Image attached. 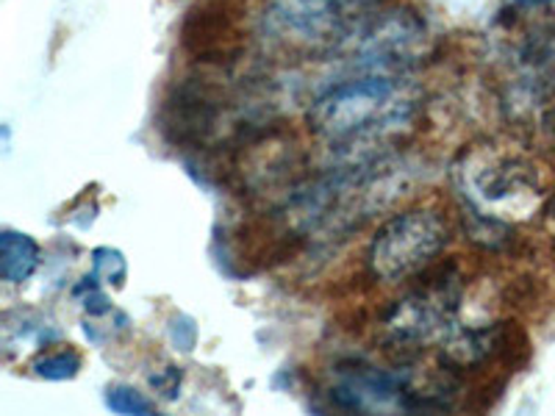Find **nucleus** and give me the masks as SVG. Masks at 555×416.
<instances>
[{"label":"nucleus","instance_id":"5","mask_svg":"<svg viewBox=\"0 0 555 416\" xmlns=\"http://www.w3.org/2000/svg\"><path fill=\"white\" fill-rule=\"evenodd\" d=\"M228 101L211 78L186 76L167 89L158 108V131L178 151H206L217 139Z\"/></svg>","mask_w":555,"mask_h":416},{"label":"nucleus","instance_id":"16","mask_svg":"<svg viewBox=\"0 0 555 416\" xmlns=\"http://www.w3.org/2000/svg\"><path fill=\"white\" fill-rule=\"evenodd\" d=\"M519 6H542V3H550V0H514Z\"/></svg>","mask_w":555,"mask_h":416},{"label":"nucleus","instance_id":"4","mask_svg":"<svg viewBox=\"0 0 555 416\" xmlns=\"http://www.w3.org/2000/svg\"><path fill=\"white\" fill-rule=\"evenodd\" d=\"M425 53V23L409 9H378L345 34L331 56L350 62L356 76L398 73L405 76Z\"/></svg>","mask_w":555,"mask_h":416},{"label":"nucleus","instance_id":"10","mask_svg":"<svg viewBox=\"0 0 555 416\" xmlns=\"http://www.w3.org/2000/svg\"><path fill=\"white\" fill-rule=\"evenodd\" d=\"M92 259H95V275L101 284L114 286V289H120L126 284L128 277V264L122 259L120 250H112V247H98L92 252Z\"/></svg>","mask_w":555,"mask_h":416},{"label":"nucleus","instance_id":"8","mask_svg":"<svg viewBox=\"0 0 555 416\" xmlns=\"http://www.w3.org/2000/svg\"><path fill=\"white\" fill-rule=\"evenodd\" d=\"M83 359L76 347H62V350H53V353H42L39 359H34L31 373L42 380H73L78 373H81Z\"/></svg>","mask_w":555,"mask_h":416},{"label":"nucleus","instance_id":"12","mask_svg":"<svg viewBox=\"0 0 555 416\" xmlns=\"http://www.w3.org/2000/svg\"><path fill=\"white\" fill-rule=\"evenodd\" d=\"M331 6L336 9L339 14H345L350 23H359L361 17H366V14L378 12V9L389 6L391 0H328Z\"/></svg>","mask_w":555,"mask_h":416},{"label":"nucleus","instance_id":"9","mask_svg":"<svg viewBox=\"0 0 555 416\" xmlns=\"http://www.w3.org/2000/svg\"><path fill=\"white\" fill-rule=\"evenodd\" d=\"M106 405L114 414H137V416H151L156 414V403L147 400L142 391L131 389V386H112L106 391Z\"/></svg>","mask_w":555,"mask_h":416},{"label":"nucleus","instance_id":"7","mask_svg":"<svg viewBox=\"0 0 555 416\" xmlns=\"http://www.w3.org/2000/svg\"><path fill=\"white\" fill-rule=\"evenodd\" d=\"M39 261H42V250L34 236L20 234V231L0 234V277L7 284H26L39 270Z\"/></svg>","mask_w":555,"mask_h":416},{"label":"nucleus","instance_id":"6","mask_svg":"<svg viewBox=\"0 0 555 416\" xmlns=\"http://www.w3.org/2000/svg\"><path fill=\"white\" fill-rule=\"evenodd\" d=\"M183 51L201 64L231 62L242 51L231 0H201L186 12L181 28Z\"/></svg>","mask_w":555,"mask_h":416},{"label":"nucleus","instance_id":"2","mask_svg":"<svg viewBox=\"0 0 555 416\" xmlns=\"http://www.w3.org/2000/svg\"><path fill=\"white\" fill-rule=\"evenodd\" d=\"M453 242V222L430 206L405 208L380 222L364 250V275L373 284H409Z\"/></svg>","mask_w":555,"mask_h":416},{"label":"nucleus","instance_id":"3","mask_svg":"<svg viewBox=\"0 0 555 416\" xmlns=\"http://www.w3.org/2000/svg\"><path fill=\"white\" fill-rule=\"evenodd\" d=\"M461 195L467 206L486 214L508 220V214H525L533 203H544L537 167L517 153L498 151L494 145L473 147L455 167ZM512 222V220H508Z\"/></svg>","mask_w":555,"mask_h":416},{"label":"nucleus","instance_id":"11","mask_svg":"<svg viewBox=\"0 0 555 416\" xmlns=\"http://www.w3.org/2000/svg\"><path fill=\"white\" fill-rule=\"evenodd\" d=\"M500 300H503L508 309H517V311L533 309V306H537V300H539L537 277L517 275L514 281H508V284L503 286V291H500Z\"/></svg>","mask_w":555,"mask_h":416},{"label":"nucleus","instance_id":"15","mask_svg":"<svg viewBox=\"0 0 555 416\" xmlns=\"http://www.w3.org/2000/svg\"><path fill=\"white\" fill-rule=\"evenodd\" d=\"M83 309H87V314H92V316H103L112 311V303H108V297L101 291V284L92 286V289H89V295L83 297Z\"/></svg>","mask_w":555,"mask_h":416},{"label":"nucleus","instance_id":"1","mask_svg":"<svg viewBox=\"0 0 555 416\" xmlns=\"http://www.w3.org/2000/svg\"><path fill=\"white\" fill-rule=\"evenodd\" d=\"M416 120V101L398 73H364L336 81L314 98L309 131L336 151H366L400 142Z\"/></svg>","mask_w":555,"mask_h":416},{"label":"nucleus","instance_id":"13","mask_svg":"<svg viewBox=\"0 0 555 416\" xmlns=\"http://www.w3.org/2000/svg\"><path fill=\"white\" fill-rule=\"evenodd\" d=\"M181 380L183 373L181 366L170 364L165 369H158L156 375H151V386L156 389V394H162L165 400H176L178 391H181Z\"/></svg>","mask_w":555,"mask_h":416},{"label":"nucleus","instance_id":"14","mask_svg":"<svg viewBox=\"0 0 555 416\" xmlns=\"http://www.w3.org/2000/svg\"><path fill=\"white\" fill-rule=\"evenodd\" d=\"M170 334H172V341H176L181 350H186V353H190L192 347H195L197 330H195V322H192L190 316H178V320L172 322Z\"/></svg>","mask_w":555,"mask_h":416}]
</instances>
